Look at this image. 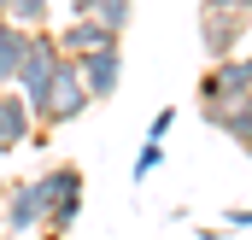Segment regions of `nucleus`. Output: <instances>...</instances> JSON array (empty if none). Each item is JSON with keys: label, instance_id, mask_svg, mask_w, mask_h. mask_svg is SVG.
<instances>
[{"label": "nucleus", "instance_id": "nucleus-1", "mask_svg": "<svg viewBox=\"0 0 252 240\" xmlns=\"http://www.w3.org/2000/svg\"><path fill=\"white\" fill-rule=\"evenodd\" d=\"M35 193H41V229L47 235L76 229V217H82V170L76 164H47L35 176Z\"/></svg>", "mask_w": 252, "mask_h": 240}, {"label": "nucleus", "instance_id": "nucleus-2", "mask_svg": "<svg viewBox=\"0 0 252 240\" xmlns=\"http://www.w3.org/2000/svg\"><path fill=\"white\" fill-rule=\"evenodd\" d=\"M59 41H53V30H30V47H24V64H18V76H12V88L24 94V106H30V118L41 112V100H47V82H53V64H59Z\"/></svg>", "mask_w": 252, "mask_h": 240}, {"label": "nucleus", "instance_id": "nucleus-3", "mask_svg": "<svg viewBox=\"0 0 252 240\" xmlns=\"http://www.w3.org/2000/svg\"><path fill=\"white\" fill-rule=\"evenodd\" d=\"M88 106H94V100H88V88H82L76 59H59V64H53V82H47V100H41V112H35V123H41V129H64V123L82 118Z\"/></svg>", "mask_w": 252, "mask_h": 240}, {"label": "nucleus", "instance_id": "nucleus-4", "mask_svg": "<svg viewBox=\"0 0 252 240\" xmlns=\"http://www.w3.org/2000/svg\"><path fill=\"white\" fill-rule=\"evenodd\" d=\"M247 30H252V18H247V12L199 6V47H205V59H229V53H241Z\"/></svg>", "mask_w": 252, "mask_h": 240}, {"label": "nucleus", "instance_id": "nucleus-5", "mask_svg": "<svg viewBox=\"0 0 252 240\" xmlns=\"http://www.w3.org/2000/svg\"><path fill=\"white\" fill-rule=\"evenodd\" d=\"M235 94H252V53L211 59V70L199 76V106H217V100H235Z\"/></svg>", "mask_w": 252, "mask_h": 240}, {"label": "nucleus", "instance_id": "nucleus-6", "mask_svg": "<svg viewBox=\"0 0 252 240\" xmlns=\"http://www.w3.org/2000/svg\"><path fill=\"white\" fill-rule=\"evenodd\" d=\"M76 70H82L88 100H112V94L124 88V41H118V47H100V53H88V59H76Z\"/></svg>", "mask_w": 252, "mask_h": 240}, {"label": "nucleus", "instance_id": "nucleus-7", "mask_svg": "<svg viewBox=\"0 0 252 240\" xmlns=\"http://www.w3.org/2000/svg\"><path fill=\"white\" fill-rule=\"evenodd\" d=\"M205 123H211L217 135H229L235 147H247V152H252V94H235V100L205 106Z\"/></svg>", "mask_w": 252, "mask_h": 240}, {"label": "nucleus", "instance_id": "nucleus-8", "mask_svg": "<svg viewBox=\"0 0 252 240\" xmlns=\"http://www.w3.org/2000/svg\"><path fill=\"white\" fill-rule=\"evenodd\" d=\"M0 205H6V235H35L41 229V193H35V181H12L0 193Z\"/></svg>", "mask_w": 252, "mask_h": 240}, {"label": "nucleus", "instance_id": "nucleus-9", "mask_svg": "<svg viewBox=\"0 0 252 240\" xmlns=\"http://www.w3.org/2000/svg\"><path fill=\"white\" fill-rule=\"evenodd\" d=\"M53 41H59L64 59H88V53H100V47H118V35H112L106 24H94V18H70Z\"/></svg>", "mask_w": 252, "mask_h": 240}, {"label": "nucleus", "instance_id": "nucleus-10", "mask_svg": "<svg viewBox=\"0 0 252 240\" xmlns=\"http://www.w3.org/2000/svg\"><path fill=\"white\" fill-rule=\"evenodd\" d=\"M30 129H35V118L24 106V94L18 88H0V152H18L30 141Z\"/></svg>", "mask_w": 252, "mask_h": 240}, {"label": "nucleus", "instance_id": "nucleus-11", "mask_svg": "<svg viewBox=\"0 0 252 240\" xmlns=\"http://www.w3.org/2000/svg\"><path fill=\"white\" fill-rule=\"evenodd\" d=\"M24 47H30V30L0 24V88H12V76H18V64H24Z\"/></svg>", "mask_w": 252, "mask_h": 240}, {"label": "nucleus", "instance_id": "nucleus-12", "mask_svg": "<svg viewBox=\"0 0 252 240\" xmlns=\"http://www.w3.org/2000/svg\"><path fill=\"white\" fill-rule=\"evenodd\" d=\"M47 18H53V0H12L6 6V24H18V30H47Z\"/></svg>", "mask_w": 252, "mask_h": 240}, {"label": "nucleus", "instance_id": "nucleus-13", "mask_svg": "<svg viewBox=\"0 0 252 240\" xmlns=\"http://www.w3.org/2000/svg\"><path fill=\"white\" fill-rule=\"evenodd\" d=\"M129 18H135V0H100V6H94V24H106V30H112L118 41H124Z\"/></svg>", "mask_w": 252, "mask_h": 240}, {"label": "nucleus", "instance_id": "nucleus-14", "mask_svg": "<svg viewBox=\"0 0 252 240\" xmlns=\"http://www.w3.org/2000/svg\"><path fill=\"white\" fill-rule=\"evenodd\" d=\"M158 164H164V141H147V147L135 152V181H147Z\"/></svg>", "mask_w": 252, "mask_h": 240}, {"label": "nucleus", "instance_id": "nucleus-15", "mask_svg": "<svg viewBox=\"0 0 252 240\" xmlns=\"http://www.w3.org/2000/svg\"><path fill=\"white\" fill-rule=\"evenodd\" d=\"M170 123H176V106H158L153 123H147V141H164V135H170Z\"/></svg>", "mask_w": 252, "mask_h": 240}, {"label": "nucleus", "instance_id": "nucleus-16", "mask_svg": "<svg viewBox=\"0 0 252 240\" xmlns=\"http://www.w3.org/2000/svg\"><path fill=\"white\" fill-rule=\"evenodd\" d=\"M205 6H223V12H247V18H252V0H205Z\"/></svg>", "mask_w": 252, "mask_h": 240}, {"label": "nucleus", "instance_id": "nucleus-17", "mask_svg": "<svg viewBox=\"0 0 252 240\" xmlns=\"http://www.w3.org/2000/svg\"><path fill=\"white\" fill-rule=\"evenodd\" d=\"M229 229H252V205H241V211H229Z\"/></svg>", "mask_w": 252, "mask_h": 240}, {"label": "nucleus", "instance_id": "nucleus-18", "mask_svg": "<svg viewBox=\"0 0 252 240\" xmlns=\"http://www.w3.org/2000/svg\"><path fill=\"white\" fill-rule=\"evenodd\" d=\"M94 6L100 0H70V18H94Z\"/></svg>", "mask_w": 252, "mask_h": 240}, {"label": "nucleus", "instance_id": "nucleus-19", "mask_svg": "<svg viewBox=\"0 0 252 240\" xmlns=\"http://www.w3.org/2000/svg\"><path fill=\"white\" fill-rule=\"evenodd\" d=\"M6 6H12V0H0V24H6Z\"/></svg>", "mask_w": 252, "mask_h": 240}, {"label": "nucleus", "instance_id": "nucleus-20", "mask_svg": "<svg viewBox=\"0 0 252 240\" xmlns=\"http://www.w3.org/2000/svg\"><path fill=\"white\" fill-rule=\"evenodd\" d=\"M30 240H59V235H30Z\"/></svg>", "mask_w": 252, "mask_h": 240}]
</instances>
